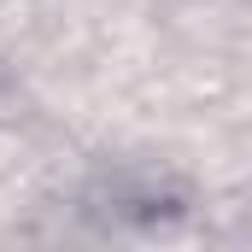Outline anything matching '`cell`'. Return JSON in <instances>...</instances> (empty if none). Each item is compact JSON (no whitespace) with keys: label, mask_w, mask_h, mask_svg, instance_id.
Returning a JSON list of instances; mask_svg holds the SVG:
<instances>
[]
</instances>
